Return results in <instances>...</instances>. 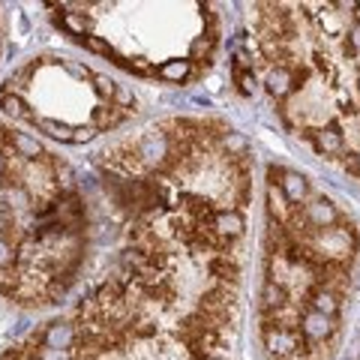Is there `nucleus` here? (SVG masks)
Instances as JSON below:
<instances>
[{"mask_svg":"<svg viewBox=\"0 0 360 360\" xmlns=\"http://www.w3.org/2000/svg\"><path fill=\"white\" fill-rule=\"evenodd\" d=\"M307 139L312 141V148L321 156H342L345 153V135L340 127H328V129H315Z\"/></svg>","mask_w":360,"mask_h":360,"instance_id":"nucleus-3","label":"nucleus"},{"mask_svg":"<svg viewBox=\"0 0 360 360\" xmlns=\"http://www.w3.org/2000/svg\"><path fill=\"white\" fill-rule=\"evenodd\" d=\"M87 207L58 153L0 123V295L25 309L51 307L75 285Z\"/></svg>","mask_w":360,"mask_h":360,"instance_id":"nucleus-1","label":"nucleus"},{"mask_svg":"<svg viewBox=\"0 0 360 360\" xmlns=\"http://www.w3.org/2000/svg\"><path fill=\"white\" fill-rule=\"evenodd\" d=\"M357 90H360V72H357Z\"/></svg>","mask_w":360,"mask_h":360,"instance_id":"nucleus-7","label":"nucleus"},{"mask_svg":"<svg viewBox=\"0 0 360 360\" xmlns=\"http://www.w3.org/2000/svg\"><path fill=\"white\" fill-rule=\"evenodd\" d=\"M342 168L352 177H360V153H354V150H348V153H342Z\"/></svg>","mask_w":360,"mask_h":360,"instance_id":"nucleus-5","label":"nucleus"},{"mask_svg":"<svg viewBox=\"0 0 360 360\" xmlns=\"http://www.w3.org/2000/svg\"><path fill=\"white\" fill-rule=\"evenodd\" d=\"M0 105L13 120L27 123L49 139L72 144L66 111L84 108L96 132H108L135 115V94L84 63L58 58V54H42L6 75L0 87Z\"/></svg>","mask_w":360,"mask_h":360,"instance_id":"nucleus-2","label":"nucleus"},{"mask_svg":"<svg viewBox=\"0 0 360 360\" xmlns=\"http://www.w3.org/2000/svg\"><path fill=\"white\" fill-rule=\"evenodd\" d=\"M238 84H240V90L243 94H255V72H238Z\"/></svg>","mask_w":360,"mask_h":360,"instance_id":"nucleus-6","label":"nucleus"},{"mask_svg":"<svg viewBox=\"0 0 360 360\" xmlns=\"http://www.w3.org/2000/svg\"><path fill=\"white\" fill-rule=\"evenodd\" d=\"M345 42H348V49H352L354 54H360V18H354L352 25H348V30H345Z\"/></svg>","mask_w":360,"mask_h":360,"instance_id":"nucleus-4","label":"nucleus"}]
</instances>
